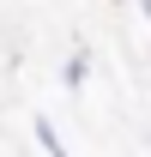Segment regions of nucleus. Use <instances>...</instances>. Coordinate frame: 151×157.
Returning <instances> with one entry per match:
<instances>
[{
	"label": "nucleus",
	"mask_w": 151,
	"mask_h": 157,
	"mask_svg": "<svg viewBox=\"0 0 151 157\" xmlns=\"http://www.w3.org/2000/svg\"><path fill=\"white\" fill-rule=\"evenodd\" d=\"M67 91H79V85H85V78H91V55H85V48H79V55H67Z\"/></svg>",
	"instance_id": "f03ea898"
},
{
	"label": "nucleus",
	"mask_w": 151,
	"mask_h": 157,
	"mask_svg": "<svg viewBox=\"0 0 151 157\" xmlns=\"http://www.w3.org/2000/svg\"><path fill=\"white\" fill-rule=\"evenodd\" d=\"M37 145H42V157H73L67 145H60V133H55V121H48V115H37Z\"/></svg>",
	"instance_id": "f257e3e1"
},
{
	"label": "nucleus",
	"mask_w": 151,
	"mask_h": 157,
	"mask_svg": "<svg viewBox=\"0 0 151 157\" xmlns=\"http://www.w3.org/2000/svg\"><path fill=\"white\" fill-rule=\"evenodd\" d=\"M139 12H145V24H151V0H139Z\"/></svg>",
	"instance_id": "7ed1b4c3"
}]
</instances>
